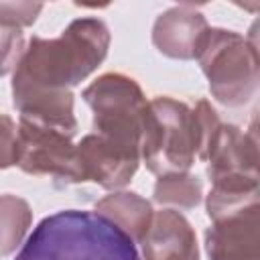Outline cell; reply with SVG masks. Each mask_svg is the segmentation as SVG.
I'll use <instances>...</instances> for the list:
<instances>
[{
    "label": "cell",
    "instance_id": "6da1fadb",
    "mask_svg": "<svg viewBox=\"0 0 260 260\" xmlns=\"http://www.w3.org/2000/svg\"><path fill=\"white\" fill-rule=\"evenodd\" d=\"M110 28L102 18L69 22L57 39L30 37L12 75V91H71L108 55Z\"/></svg>",
    "mask_w": 260,
    "mask_h": 260
},
{
    "label": "cell",
    "instance_id": "7a4b0ae2",
    "mask_svg": "<svg viewBox=\"0 0 260 260\" xmlns=\"http://www.w3.org/2000/svg\"><path fill=\"white\" fill-rule=\"evenodd\" d=\"M221 120L207 100L195 108L158 95L148 102L140 134V160L154 175L187 173L195 160H207Z\"/></svg>",
    "mask_w": 260,
    "mask_h": 260
},
{
    "label": "cell",
    "instance_id": "3957f363",
    "mask_svg": "<svg viewBox=\"0 0 260 260\" xmlns=\"http://www.w3.org/2000/svg\"><path fill=\"white\" fill-rule=\"evenodd\" d=\"M16 260H140L134 242L95 211L63 209L43 217Z\"/></svg>",
    "mask_w": 260,
    "mask_h": 260
},
{
    "label": "cell",
    "instance_id": "277c9868",
    "mask_svg": "<svg viewBox=\"0 0 260 260\" xmlns=\"http://www.w3.org/2000/svg\"><path fill=\"white\" fill-rule=\"evenodd\" d=\"M195 59L219 104L238 108L256 95L260 59L254 41L236 30L209 26Z\"/></svg>",
    "mask_w": 260,
    "mask_h": 260
},
{
    "label": "cell",
    "instance_id": "5b68a950",
    "mask_svg": "<svg viewBox=\"0 0 260 260\" xmlns=\"http://www.w3.org/2000/svg\"><path fill=\"white\" fill-rule=\"evenodd\" d=\"M81 98L93 112V134L140 152V134L148 102L136 79L124 73H104Z\"/></svg>",
    "mask_w": 260,
    "mask_h": 260
},
{
    "label": "cell",
    "instance_id": "8992f818",
    "mask_svg": "<svg viewBox=\"0 0 260 260\" xmlns=\"http://www.w3.org/2000/svg\"><path fill=\"white\" fill-rule=\"evenodd\" d=\"M16 167L28 175H49L65 185L85 183L73 138L26 120L18 122Z\"/></svg>",
    "mask_w": 260,
    "mask_h": 260
},
{
    "label": "cell",
    "instance_id": "52a82bcc",
    "mask_svg": "<svg viewBox=\"0 0 260 260\" xmlns=\"http://www.w3.org/2000/svg\"><path fill=\"white\" fill-rule=\"evenodd\" d=\"M205 250L209 260H260V203L211 219Z\"/></svg>",
    "mask_w": 260,
    "mask_h": 260
},
{
    "label": "cell",
    "instance_id": "ba28073f",
    "mask_svg": "<svg viewBox=\"0 0 260 260\" xmlns=\"http://www.w3.org/2000/svg\"><path fill=\"white\" fill-rule=\"evenodd\" d=\"M77 158L85 181L110 191H120L132 181L140 162V152L122 148L91 132L77 144Z\"/></svg>",
    "mask_w": 260,
    "mask_h": 260
},
{
    "label": "cell",
    "instance_id": "9c48e42d",
    "mask_svg": "<svg viewBox=\"0 0 260 260\" xmlns=\"http://www.w3.org/2000/svg\"><path fill=\"white\" fill-rule=\"evenodd\" d=\"M209 24L193 6H173L165 10L152 26V45L171 59L189 61L197 57Z\"/></svg>",
    "mask_w": 260,
    "mask_h": 260
},
{
    "label": "cell",
    "instance_id": "30bf717a",
    "mask_svg": "<svg viewBox=\"0 0 260 260\" xmlns=\"http://www.w3.org/2000/svg\"><path fill=\"white\" fill-rule=\"evenodd\" d=\"M140 246L144 260H199L195 230L177 209L152 213Z\"/></svg>",
    "mask_w": 260,
    "mask_h": 260
},
{
    "label": "cell",
    "instance_id": "8fae6325",
    "mask_svg": "<svg viewBox=\"0 0 260 260\" xmlns=\"http://www.w3.org/2000/svg\"><path fill=\"white\" fill-rule=\"evenodd\" d=\"M207 162L211 181L223 177L258 179V140L254 128L244 132L234 124H221Z\"/></svg>",
    "mask_w": 260,
    "mask_h": 260
},
{
    "label": "cell",
    "instance_id": "7c38bea8",
    "mask_svg": "<svg viewBox=\"0 0 260 260\" xmlns=\"http://www.w3.org/2000/svg\"><path fill=\"white\" fill-rule=\"evenodd\" d=\"M95 213L110 219L116 228H120L134 244H140L150 221H152V205L144 197L134 191H112L95 203Z\"/></svg>",
    "mask_w": 260,
    "mask_h": 260
},
{
    "label": "cell",
    "instance_id": "4fadbf2b",
    "mask_svg": "<svg viewBox=\"0 0 260 260\" xmlns=\"http://www.w3.org/2000/svg\"><path fill=\"white\" fill-rule=\"evenodd\" d=\"M152 199L158 205H167V209H193L203 199L201 179L189 171L158 175L152 189Z\"/></svg>",
    "mask_w": 260,
    "mask_h": 260
},
{
    "label": "cell",
    "instance_id": "5bb4252c",
    "mask_svg": "<svg viewBox=\"0 0 260 260\" xmlns=\"http://www.w3.org/2000/svg\"><path fill=\"white\" fill-rule=\"evenodd\" d=\"M32 223L30 205L12 193L0 195V258L12 254Z\"/></svg>",
    "mask_w": 260,
    "mask_h": 260
},
{
    "label": "cell",
    "instance_id": "9a60e30c",
    "mask_svg": "<svg viewBox=\"0 0 260 260\" xmlns=\"http://www.w3.org/2000/svg\"><path fill=\"white\" fill-rule=\"evenodd\" d=\"M24 49H26V41L22 28L0 22V77L14 73Z\"/></svg>",
    "mask_w": 260,
    "mask_h": 260
},
{
    "label": "cell",
    "instance_id": "2e32d148",
    "mask_svg": "<svg viewBox=\"0 0 260 260\" xmlns=\"http://www.w3.org/2000/svg\"><path fill=\"white\" fill-rule=\"evenodd\" d=\"M41 2H0V22L16 28L30 26L41 14Z\"/></svg>",
    "mask_w": 260,
    "mask_h": 260
},
{
    "label": "cell",
    "instance_id": "e0dca14e",
    "mask_svg": "<svg viewBox=\"0 0 260 260\" xmlns=\"http://www.w3.org/2000/svg\"><path fill=\"white\" fill-rule=\"evenodd\" d=\"M18 158V126L16 122L0 114V169L14 167Z\"/></svg>",
    "mask_w": 260,
    "mask_h": 260
}]
</instances>
